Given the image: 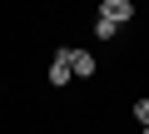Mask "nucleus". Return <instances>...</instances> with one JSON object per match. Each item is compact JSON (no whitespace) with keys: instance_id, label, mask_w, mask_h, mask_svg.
Masks as SVG:
<instances>
[{"instance_id":"obj_1","label":"nucleus","mask_w":149,"mask_h":134,"mask_svg":"<svg viewBox=\"0 0 149 134\" xmlns=\"http://www.w3.org/2000/svg\"><path fill=\"white\" fill-rule=\"evenodd\" d=\"M70 80H74V70H70V50H55V60H50V85L65 90Z\"/></svg>"},{"instance_id":"obj_2","label":"nucleus","mask_w":149,"mask_h":134,"mask_svg":"<svg viewBox=\"0 0 149 134\" xmlns=\"http://www.w3.org/2000/svg\"><path fill=\"white\" fill-rule=\"evenodd\" d=\"M100 20L124 25V20H134V5H129V0H104V5H100Z\"/></svg>"},{"instance_id":"obj_3","label":"nucleus","mask_w":149,"mask_h":134,"mask_svg":"<svg viewBox=\"0 0 149 134\" xmlns=\"http://www.w3.org/2000/svg\"><path fill=\"white\" fill-rule=\"evenodd\" d=\"M70 70L80 75V80H90V75L100 70V65H95V55H90V50H70Z\"/></svg>"},{"instance_id":"obj_4","label":"nucleus","mask_w":149,"mask_h":134,"mask_svg":"<svg viewBox=\"0 0 149 134\" xmlns=\"http://www.w3.org/2000/svg\"><path fill=\"white\" fill-rule=\"evenodd\" d=\"M114 30H119V25H109V20H95V40H114Z\"/></svg>"},{"instance_id":"obj_5","label":"nucleus","mask_w":149,"mask_h":134,"mask_svg":"<svg viewBox=\"0 0 149 134\" xmlns=\"http://www.w3.org/2000/svg\"><path fill=\"white\" fill-rule=\"evenodd\" d=\"M134 119H139V124L149 129V99H134Z\"/></svg>"}]
</instances>
